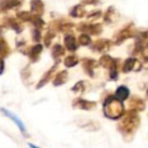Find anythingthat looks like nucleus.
<instances>
[{
    "instance_id": "obj_1",
    "label": "nucleus",
    "mask_w": 148,
    "mask_h": 148,
    "mask_svg": "<svg viewBox=\"0 0 148 148\" xmlns=\"http://www.w3.org/2000/svg\"><path fill=\"white\" fill-rule=\"evenodd\" d=\"M140 125V118L137 112L130 110L123 115V120L119 124V130L124 137L131 138Z\"/></svg>"
},
{
    "instance_id": "obj_2",
    "label": "nucleus",
    "mask_w": 148,
    "mask_h": 148,
    "mask_svg": "<svg viewBox=\"0 0 148 148\" xmlns=\"http://www.w3.org/2000/svg\"><path fill=\"white\" fill-rule=\"evenodd\" d=\"M103 114L111 120H118L125 114L123 101H120L115 97H109L103 103Z\"/></svg>"
},
{
    "instance_id": "obj_3",
    "label": "nucleus",
    "mask_w": 148,
    "mask_h": 148,
    "mask_svg": "<svg viewBox=\"0 0 148 148\" xmlns=\"http://www.w3.org/2000/svg\"><path fill=\"white\" fill-rule=\"evenodd\" d=\"M103 67L108 68L110 70V78L112 80H117L118 79V63L119 61L109 55H103L99 62Z\"/></svg>"
},
{
    "instance_id": "obj_4",
    "label": "nucleus",
    "mask_w": 148,
    "mask_h": 148,
    "mask_svg": "<svg viewBox=\"0 0 148 148\" xmlns=\"http://www.w3.org/2000/svg\"><path fill=\"white\" fill-rule=\"evenodd\" d=\"M77 31L81 32L82 34H86L88 36H97L103 32V27L99 23H95V25H92V23H80L77 27Z\"/></svg>"
},
{
    "instance_id": "obj_5",
    "label": "nucleus",
    "mask_w": 148,
    "mask_h": 148,
    "mask_svg": "<svg viewBox=\"0 0 148 148\" xmlns=\"http://www.w3.org/2000/svg\"><path fill=\"white\" fill-rule=\"evenodd\" d=\"M0 112L2 113L3 116H5V117H7V118H9L10 120H12V121L14 122L15 125L17 126V128L19 129V131L21 132V134H23L25 137H27V129H25V124L23 123V121H21V120L19 119V118L17 117L16 115H14L12 112L8 111V110L4 109V108H0Z\"/></svg>"
},
{
    "instance_id": "obj_6",
    "label": "nucleus",
    "mask_w": 148,
    "mask_h": 148,
    "mask_svg": "<svg viewBox=\"0 0 148 148\" xmlns=\"http://www.w3.org/2000/svg\"><path fill=\"white\" fill-rule=\"evenodd\" d=\"M134 34H135V29H134V27H132V25H128V27H124L123 29H121V31L115 36L116 44L123 43L124 41H126V40L133 37Z\"/></svg>"
},
{
    "instance_id": "obj_7",
    "label": "nucleus",
    "mask_w": 148,
    "mask_h": 148,
    "mask_svg": "<svg viewBox=\"0 0 148 148\" xmlns=\"http://www.w3.org/2000/svg\"><path fill=\"white\" fill-rule=\"evenodd\" d=\"M141 69V63L140 61H138L136 58H128L125 60L123 64V70L124 73H130L131 71H139Z\"/></svg>"
},
{
    "instance_id": "obj_8",
    "label": "nucleus",
    "mask_w": 148,
    "mask_h": 148,
    "mask_svg": "<svg viewBox=\"0 0 148 148\" xmlns=\"http://www.w3.org/2000/svg\"><path fill=\"white\" fill-rule=\"evenodd\" d=\"M97 106L95 101H89L86 99H76L73 101V107L76 108V109H80V110H84V111H89V110L93 109V108Z\"/></svg>"
},
{
    "instance_id": "obj_9",
    "label": "nucleus",
    "mask_w": 148,
    "mask_h": 148,
    "mask_svg": "<svg viewBox=\"0 0 148 148\" xmlns=\"http://www.w3.org/2000/svg\"><path fill=\"white\" fill-rule=\"evenodd\" d=\"M64 45H65L67 51L70 52H75L78 48V43L76 41V38L71 34H67L64 37Z\"/></svg>"
},
{
    "instance_id": "obj_10",
    "label": "nucleus",
    "mask_w": 148,
    "mask_h": 148,
    "mask_svg": "<svg viewBox=\"0 0 148 148\" xmlns=\"http://www.w3.org/2000/svg\"><path fill=\"white\" fill-rule=\"evenodd\" d=\"M23 0H0V9L1 10H10L17 8L23 4Z\"/></svg>"
},
{
    "instance_id": "obj_11",
    "label": "nucleus",
    "mask_w": 148,
    "mask_h": 148,
    "mask_svg": "<svg viewBox=\"0 0 148 148\" xmlns=\"http://www.w3.org/2000/svg\"><path fill=\"white\" fill-rule=\"evenodd\" d=\"M43 52V46L41 44H36L35 46L31 47L27 51V56L32 62H37L39 60L41 53Z\"/></svg>"
},
{
    "instance_id": "obj_12",
    "label": "nucleus",
    "mask_w": 148,
    "mask_h": 148,
    "mask_svg": "<svg viewBox=\"0 0 148 148\" xmlns=\"http://www.w3.org/2000/svg\"><path fill=\"white\" fill-rule=\"evenodd\" d=\"M44 5L42 0H32L31 1V13L33 15H37V16H41L44 13Z\"/></svg>"
},
{
    "instance_id": "obj_13",
    "label": "nucleus",
    "mask_w": 148,
    "mask_h": 148,
    "mask_svg": "<svg viewBox=\"0 0 148 148\" xmlns=\"http://www.w3.org/2000/svg\"><path fill=\"white\" fill-rule=\"evenodd\" d=\"M82 67H83V69H84V71L88 74L89 76L92 77L93 74H95V69L97 67V63L95 60L85 58L82 61Z\"/></svg>"
},
{
    "instance_id": "obj_14",
    "label": "nucleus",
    "mask_w": 148,
    "mask_h": 148,
    "mask_svg": "<svg viewBox=\"0 0 148 148\" xmlns=\"http://www.w3.org/2000/svg\"><path fill=\"white\" fill-rule=\"evenodd\" d=\"M111 45H112L111 41L103 39V40H97V41H95V43L90 46V47L92 48L95 51L103 52V51H107V50H109L110 48H111Z\"/></svg>"
},
{
    "instance_id": "obj_15",
    "label": "nucleus",
    "mask_w": 148,
    "mask_h": 148,
    "mask_svg": "<svg viewBox=\"0 0 148 148\" xmlns=\"http://www.w3.org/2000/svg\"><path fill=\"white\" fill-rule=\"evenodd\" d=\"M130 95V90L127 86L125 85H120L115 92V97L120 101H124L129 97Z\"/></svg>"
},
{
    "instance_id": "obj_16",
    "label": "nucleus",
    "mask_w": 148,
    "mask_h": 148,
    "mask_svg": "<svg viewBox=\"0 0 148 148\" xmlns=\"http://www.w3.org/2000/svg\"><path fill=\"white\" fill-rule=\"evenodd\" d=\"M59 62H56L55 65L53 66V67L51 68V69H49L47 72H46L45 74L43 75V77H42V79L40 80L39 84L37 85V89H40L41 87H43L45 84H47L48 82L50 81V79H51V76H52V74H53V72L56 70V68H57V65Z\"/></svg>"
},
{
    "instance_id": "obj_17",
    "label": "nucleus",
    "mask_w": 148,
    "mask_h": 148,
    "mask_svg": "<svg viewBox=\"0 0 148 148\" xmlns=\"http://www.w3.org/2000/svg\"><path fill=\"white\" fill-rule=\"evenodd\" d=\"M129 106L131 107V109L133 111H143L145 109V103H144L143 99L136 97H134L133 99H130Z\"/></svg>"
},
{
    "instance_id": "obj_18",
    "label": "nucleus",
    "mask_w": 148,
    "mask_h": 148,
    "mask_svg": "<svg viewBox=\"0 0 148 148\" xmlns=\"http://www.w3.org/2000/svg\"><path fill=\"white\" fill-rule=\"evenodd\" d=\"M68 78V72L66 70H62L59 73H57V75L55 76L53 80V84L55 86H60V85H63L66 82Z\"/></svg>"
},
{
    "instance_id": "obj_19",
    "label": "nucleus",
    "mask_w": 148,
    "mask_h": 148,
    "mask_svg": "<svg viewBox=\"0 0 148 148\" xmlns=\"http://www.w3.org/2000/svg\"><path fill=\"white\" fill-rule=\"evenodd\" d=\"M52 57L54 58V60H56V62H60V58L65 54V50L59 44H56L53 48H52Z\"/></svg>"
},
{
    "instance_id": "obj_20",
    "label": "nucleus",
    "mask_w": 148,
    "mask_h": 148,
    "mask_svg": "<svg viewBox=\"0 0 148 148\" xmlns=\"http://www.w3.org/2000/svg\"><path fill=\"white\" fill-rule=\"evenodd\" d=\"M86 14V11H85L84 7L82 6L81 4H77L71 9L70 11V16L72 17H83L84 15Z\"/></svg>"
},
{
    "instance_id": "obj_21",
    "label": "nucleus",
    "mask_w": 148,
    "mask_h": 148,
    "mask_svg": "<svg viewBox=\"0 0 148 148\" xmlns=\"http://www.w3.org/2000/svg\"><path fill=\"white\" fill-rule=\"evenodd\" d=\"M9 52H10V50H9V47L7 45L6 41L3 38H0V57H6L9 54Z\"/></svg>"
},
{
    "instance_id": "obj_22",
    "label": "nucleus",
    "mask_w": 148,
    "mask_h": 148,
    "mask_svg": "<svg viewBox=\"0 0 148 148\" xmlns=\"http://www.w3.org/2000/svg\"><path fill=\"white\" fill-rule=\"evenodd\" d=\"M7 23H8L9 27H11V29H12L15 33L19 34V33H21V32H23V25H21L15 18H8Z\"/></svg>"
},
{
    "instance_id": "obj_23",
    "label": "nucleus",
    "mask_w": 148,
    "mask_h": 148,
    "mask_svg": "<svg viewBox=\"0 0 148 148\" xmlns=\"http://www.w3.org/2000/svg\"><path fill=\"white\" fill-rule=\"evenodd\" d=\"M78 63H79V59L76 56H73V55L68 56V57H66L65 60H64V64H65V66L67 68L74 67V66H76Z\"/></svg>"
},
{
    "instance_id": "obj_24",
    "label": "nucleus",
    "mask_w": 148,
    "mask_h": 148,
    "mask_svg": "<svg viewBox=\"0 0 148 148\" xmlns=\"http://www.w3.org/2000/svg\"><path fill=\"white\" fill-rule=\"evenodd\" d=\"M115 17H116V10L113 8V7H110V8L108 9L107 12H106L105 16H103V19H105L106 23H112L114 21H115Z\"/></svg>"
},
{
    "instance_id": "obj_25",
    "label": "nucleus",
    "mask_w": 148,
    "mask_h": 148,
    "mask_svg": "<svg viewBox=\"0 0 148 148\" xmlns=\"http://www.w3.org/2000/svg\"><path fill=\"white\" fill-rule=\"evenodd\" d=\"M16 16L18 19H21L23 21H32L34 15L29 11H18Z\"/></svg>"
},
{
    "instance_id": "obj_26",
    "label": "nucleus",
    "mask_w": 148,
    "mask_h": 148,
    "mask_svg": "<svg viewBox=\"0 0 148 148\" xmlns=\"http://www.w3.org/2000/svg\"><path fill=\"white\" fill-rule=\"evenodd\" d=\"M78 42L80 45L82 46H88L91 44V39H90V36L86 35V34H81L78 38Z\"/></svg>"
},
{
    "instance_id": "obj_27",
    "label": "nucleus",
    "mask_w": 148,
    "mask_h": 148,
    "mask_svg": "<svg viewBox=\"0 0 148 148\" xmlns=\"http://www.w3.org/2000/svg\"><path fill=\"white\" fill-rule=\"evenodd\" d=\"M54 38H55V34L52 33V32H49V33L46 34L45 37H44V42H45V45L47 46V47H49L50 43H51Z\"/></svg>"
},
{
    "instance_id": "obj_28",
    "label": "nucleus",
    "mask_w": 148,
    "mask_h": 148,
    "mask_svg": "<svg viewBox=\"0 0 148 148\" xmlns=\"http://www.w3.org/2000/svg\"><path fill=\"white\" fill-rule=\"evenodd\" d=\"M72 90L73 91H84V81H79L76 84L72 87Z\"/></svg>"
},
{
    "instance_id": "obj_29",
    "label": "nucleus",
    "mask_w": 148,
    "mask_h": 148,
    "mask_svg": "<svg viewBox=\"0 0 148 148\" xmlns=\"http://www.w3.org/2000/svg\"><path fill=\"white\" fill-rule=\"evenodd\" d=\"M33 39L35 42H40L42 39V34H41V29H36L33 32Z\"/></svg>"
},
{
    "instance_id": "obj_30",
    "label": "nucleus",
    "mask_w": 148,
    "mask_h": 148,
    "mask_svg": "<svg viewBox=\"0 0 148 148\" xmlns=\"http://www.w3.org/2000/svg\"><path fill=\"white\" fill-rule=\"evenodd\" d=\"M101 15V11H95V12H92V13H90V14L87 15V18L88 19H97V18H99Z\"/></svg>"
},
{
    "instance_id": "obj_31",
    "label": "nucleus",
    "mask_w": 148,
    "mask_h": 148,
    "mask_svg": "<svg viewBox=\"0 0 148 148\" xmlns=\"http://www.w3.org/2000/svg\"><path fill=\"white\" fill-rule=\"evenodd\" d=\"M83 4H88V5H95L99 3V0H81Z\"/></svg>"
},
{
    "instance_id": "obj_32",
    "label": "nucleus",
    "mask_w": 148,
    "mask_h": 148,
    "mask_svg": "<svg viewBox=\"0 0 148 148\" xmlns=\"http://www.w3.org/2000/svg\"><path fill=\"white\" fill-rule=\"evenodd\" d=\"M4 72V60L3 58L0 57V75Z\"/></svg>"
},
{
    "instance_id": "obj_33",
    "label": "nucleus",
    "mask_w": 148,
    "mask_h": 148,
    "mask_svg": "<svg viewBox=\"0 0 148 148\" xmlns=\"http://www.w3.org/2000/svg\"><path fill=\"white\" fill-rule=\"evenodd\" d=\"M29 148H40V147L36 146L35 144H33V143H29Z\"/></svg>"
}]
</instances>
